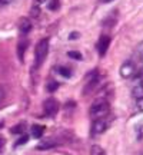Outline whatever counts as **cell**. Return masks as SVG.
Listing matches in <instances>:
<instances>
[{"label":"cell","instance_id":"obj_1","mask_svg":"<svg viewBox=\"0 0 143 155\" xmlns=\"http://www.w3.org/2000/svg\"><path fill=\"white\" fill-rule=\"evenodd\" d=\"M109 112H110L109 101H94L92 106H90L89 115L94 121V119H100V118H107Z\"/></svg>","mask_w":143,"mask_h":155},{"label":"cell","instance_id":"obj_2","mask_svg":"<svg viewBox=\"0 0 143 155\" xmlns=\"http://www.w3.org/2000/svg\"><path fill=\"white\" fill-rule=\"evenodd\" d=\"M49 53V39H42L39 40V43L36 45V50H34V65L36 66H42V63L44 62V59L47 58Z\"/></svg>","mask_w":143,"mask_h":155},{"label":"cell","instance_id":"obj_3","mask_svg":"<svg viewBox=\"0 0 143 155\" xmlns=\"http://www.w3.org/2000/svg\"><path fill=\"white\" fill-rule=\"evenodd\" d=\"M99 81H100V75H99V71H92L90 73H87V76L84 79V86H83V94L84 95H89L92 91L96 89V86L99 85Z\"/></svg>","mask_w":143,"mask_h":155},{"label":"cell","instance_id":"obj_4","mask_svg":"<svg viewBox=\"0 0 143 155\" xmlns=\"http://www.w3.org/2000/svg\"><path fill=\"white\" fill-rule=\"evenodd\" d=\"M110 121L107 118H100V119H94L92 124V135H100L103 134L109 128Z\"/></svg>","mask_w":143,"mask_h":155},{"label":"cell","instance_id":"obj_5","mask_svg":"<svg viewBox=\"0 0 143 155\" xmlns=\"http://www.w3.org/2000/svg\"><path fill=\"white\" fill-rule=\"evenodd\" d=\"M43 109H44V114L47 116H55L59 112L60 106H59V102L55 98H47L43 102Z\"/></svg>","mask_w":143,"mask_h":155},{"label":"cell","instance_id":"obj_6","mask_svg":"<svg viewBox=\"0 0 143 155\" xmlns=\"http://www.w3.org/2000/svg\"><path fill=\"white\" fill-rule=\"evenodd\" d=\"M136 72V66H135V63L130 61H126L123 65L120 66V76L123 79H129V78H132Z\"/></svg>","mask_w":143,"mask_h":155},{"label":"cell","instance_id":"obj_7","mask_svg":"<svg viewBox=\"0 0 143 155\" xmlns=\"http://www.w3.org/2000/svg\"><path fill=\"white\" fill-rule=\"evenodd\" d=\"M109 46H110V38L106 36V35H102L99 38V40H97V43H96V49L99 52V55L105 56L107 49H109Z\"/></svg>","mask_w":143,"mask_h":155},{"label":"cell","instance_id":"obj_8","mask_svg":"<svg viewBox=\"0 0 143 155\" xmlns=\"http://www.w3.org/2000/svg\"><path fill=\"white\" fill-rule=\"evenodd\" d=\"M29 48V40L27 39H20L19 43H17V56H19V61L24 62V53Z\"/></svg>","mask_w":143,"mask_h":155},{"label":"cell","instance_id":"obj_9","mask_svg":"<svg viewBox=\"0 0 143 155\" xmlns=\"http://www.w3.org/2000/svg\"><path fill=\"white\" fill-rule=\"evenodd\" d=\"M19 30L22 35H27L32 30V20L29 17H22L19 20Z\"/></svg>","mask_w":143,"mask_h":155},{"label":"cell","instance_id":"obj_10","mask_svg":"<svg viewBox=\"0 0 143 155\" xmlns=\"http://www.w3.org/2000/svg\"><path fill=\"white\" fill-rule=\"evenodd\" d=\"M56 145H57V142H56L55 139L52 138H47V139H43L40 144L36 147V150L39 151H44V150H50V148H55Z\"/></svg>","mask_w":143,"mask_h":155},{"label":"cell","instance_id":"obj_11","mask_svg":"<svg viewBox=\"0 0 143 155\" xmlns=\"http://www.w3.org/2000/svg\"><path fill=\"white\" fill-rule=\"evenodd\" d=\"M132 95L133 98L138 101V99H142L143 98V82H138L132 89Z\"/></svg>","mask_w":143,"mask_h":155},{"label":"cell","instance_id":"obj_12","mask_svg":"<svg viewBox=\"0 0 143 155\" xmlns=\"http://www.w3.org/2000/svg\"><path fill=\"white\" fill-rule=\"evenodd\" d=\"M30 132H32V137H33V138H40L44 132V127L36 124V125H33V127L30 128Z\"/></svg>","mask_w":143,"mask_h":155},{"label":"cell","instance_id":"obj_13","mask_svg":"<svg viewBox=\"0 0 143 155\" xmlns=\"http://www.w3.org/2000/svg\"><path fill=\"white\" fill-rule=\"evenodd\" d=\"M11 134H14V135H23V134L26 132V124L24 122H20V124H17L14 127L10 129Z\"/></svg>","mask_w":143,"mask_h":155},{"label":"cell","instance_id":"obj_14","mask_svg":"<svg viewBox=\"0 0 143 155\" xmlns=\"http://www.w3.org/2000/svg\"><path fill=\"white\" fill-rule=\"evenodd\" d=\"M90 155H106V151L100 145H93L90 148Z\"/></svg>","mask_w":143,"mask_h":155},{"label":"cell","instance_id":"obj_15","mask_svg":"<svg viewBox=\"0 0 143 155\" xmlns=\"http://www.w3.org/2000/svg\"><path fill=\"white\" fill-rule=\"evenodd\" d=\"M57 72L60 73L63 78H70L72 76V71L69 69V68L66 66H60V68H57Z\"/></svg>","mask_w":143,"mask_h":155},{"label":"cell","instance_id":"obj_16","mask_svg":"<svg viewBox=\"0 0 143 155\" xmlns=\"http://www.w3.org/2000/svg\"><path fill=\"white\" fill-rule=\"evenodd\" d=\"M59 6H60L59 0H50L49 3H47V9L52 10V12H56L57 9H59Z\"/></svg>","mask_w":143,"mask_h":155},{"label":"cell","instance_id":"obj_17","mask_svg":"<svg viewBox=\"0 0 143 155\" xmlns=\"http://www.w3.org/2000/svg\"><path fill=\"white\" fill-rule=\"evenodd\" d=\"M40 15V6H32V10H30V16L32 17H39Z\"/></svg>","mask_w":143,"mask_h":155},{"label":"cell","instance_id":"obj_18","mask_svg":"<svg viewBox=\"0 0 143 155\" xmlns=\"http://www.w3.org/2000/svg\"><path fill=\"white\" fill-rule=\"evenodd\" d=\"M57 88H59V83L55 82V81H50V82L47 83V91H49V92H55Z\"/></svg>","mask_w":143,"mask_h":155},{"label":"cell","instance_id":"obj_19","mask_svg":"<svg viewBox=\"0 0 143 155\" xmlns=\"http://www.w3.org/2000/svg\"><path fill=\"white\" fill-rule=\"evenodd\" d=\"M67 55H69V58H72V59H77V61H80V59H82V55H80L79 52H76V50H70V52H67Z\"/></svg>","mask_w":143,"mask_h":155},{"label":"cell","instance_id":"obj_20","mask_svg":"<svg viewBox=\"0 0 143 155\" xmlns=\"http://www.w3.org/2000/svg\"><path fill=\"white\" fill-rule=\"evenodd\" d=\"M27 139H29L27 135H23V137L19 139V141H16V144H14V148H16V147H20V145H23V144H26V142H27Z\"/></svg>","mask_w":143,"mask_h":155},{"label":"cell","instance_id":"obj_21","mask_svg":"<svg viewBox=\"0 0 143 155\" xmlns=\"http://www.w3.org/2000/svg\"><path fill=\"white\" fill-rule=\"evenodd\" d=\"M5 98H6V88L3 85H0V104L5 101Z\"/></svg>","mask_w":143,"mask_h":155},{"label":"cell","instance_id":"obj_22","mask_svg":"<svg viewBox=\"0 0 143 155\" xmlns=\"http://www.w3.org/2000/svg\"><path fill=\"white\" fill-rule=\"evenodd\" d=\"M136 109H138V112H143V98L136 101Z\"/></svg>","mask_w":143,"mask_h":155},{"label":"cell","instance_id":"obj_23","mask_svg":"<svg viewBox=\"0 0 143 155\" xmlns=\"http://www.w3.org/2000/svg\"><path fill=\"white\" fill-rule=\"evenodd\" d=\"M138 53H139V56H140V58L143 59V42L138 46Z\"/></svg>","mask_w":143,"mask_h":155},{"label":"cell","instance_id":"obj_24","mask_svg":"<svg viewBox=\"0 0 143 155\" xmlns=\"http://www.w3.org/2000/svg\"><path fill=\"white\" fill-rule=\"evenodd\" d=\"M14 0H0V5L2 6H6V5H10V3H13Z\"/></svg>","mask_w":143,"mask_h":155},{"label":"cell","instance_id":"obj_25","mask_svg":"<svg viewBox=\"0 0 143 155\" xmlns=\"http://www.w3.org/2000/svg\"><path fill=\"white\" fill-rule=\"evenodd\" d=\"M44 2H46V0H34L33 5H34V6H40L42 3H44Z\"/></svg>","mask_w":143,"mask_h":155},{"label":"cell","instance_id":"obj_26","mask_svg":"<svg viewBox=\"0 0 143 155\" xmlns=\"http://www.w3.org/2000/svg\"><path fill=\"white\" fill-rule=\"evenodd\" d=\"M3 145H5V138L0 137V151H2V148H3Z\"/></svg>","mask_w":143,"mask_h":155},{"label":"cell","instance_id":"obj_27","mask_svg":"<svg viewBox=\"0 0 143 155\" xmlns=\"http://www.w3.org/2000/svg\"><path fill=\"white\" fill-rule=\"evenodd\" d=\"M76 38H79V35H77V33H72L70 36H69V39H70V40H72V39H76Z\"/></svg>","mask_w":143,"mask_h":155},{"label":"cell","instance_id":"obj_28","mask_svg":"<svg viewBox=\"0 0 143 155\" xmlns=\"http://www.w3.org/2000/svg\"><path fill=\"white\" fill-rule=\"evenodd\" d=\"M102 3H110V2H113V0H100Z\"/></svg>","mask_w":143,"mask_h":155},{"label":"cell","instance_id":"obj_29","mask_svg":"<svg viewBox=\"0 0 143 155\" xmlns=\"http://www.w3.org/2000/svg\"><path fill=\"white\" fill-rule=\"evenodd\" d=\"M3 125H5V122H3V121H0V129L3 128Z\"/></svg>","mask_w":143,"mask_h":155},{"label":"cell","instance_id":"obj_30","mask_svg":"<svg viewBox=\"0 0 143 155\" xmlns=\"http://www.w3.org/2000/svg\"><path fill=\"white\" fill-rule=\"evenodd\" d=\"M140 76L143 78V68H142V69H140Z\"/></svg>","mask_w":143,"mask_h":155}]
</instances>
